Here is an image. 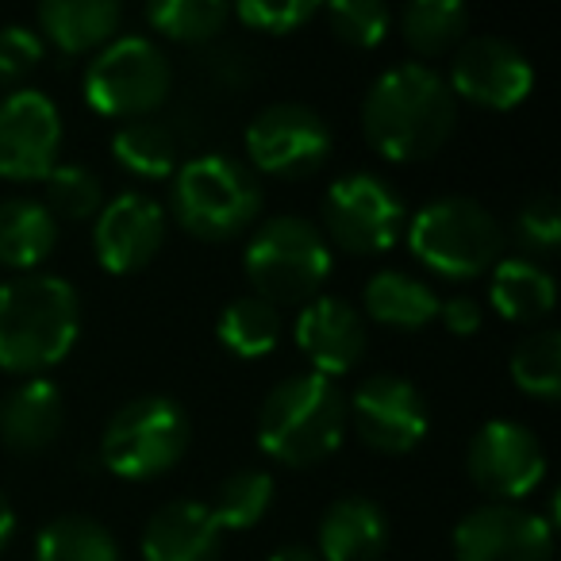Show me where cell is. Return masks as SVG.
I'll return each instance as SVG.
<instances>
[{
  "instance_id": "1",
  "label": "cell",
  "mask_w": 561,
  "mask_h": 561,
  "mask_svg": "<svg viewBox=\"0 0 561 561\" xmlns=\"http://www.w3.org/2000/svg\"><path fill=\"white\" fill-rule=\"evenodd\" d=\"M458 124V96L427 62H397L362 101L366 142L389 162H423L438 154Z\"/></svg>"
},
{
  "instance_id": "2",
  "label": "cell",
  "mask_w": 561,
  "mask_h": 561,
  "mask_svg": "<svg viewBox=\"0 0 561 561\" xmlns=\"http://www.w3.org/2000/svg\"><path fill=\"white\" fill-rule=\"evenodd\" d=\"M81 335V297L58 273H20L0 285V369L43 377Z\"/></svg>"
},
{
  "instance_id": "3",
  "label": "cell",
  "mask_w": 561,
  "mask_h": 561,
  "mask_svg": "<svg viewBox=\"0 0 561 561\" xmlns=\"http://www.w3.org/2000/svg\"><path fill=\"white\" fill-rule=\"evenodd\" d=\"M346 400L320 374H293L265 392L257 408V446L289 469L328 461L343 446Z\"/></svg>"
},
{
  "instance_id": "4",
  "label": "cell",
  "mask_w": 561,
  "mask_h": 561,
  "mask_svg": "<svg viewBox=\"0 0 561 561\" xmlns=\"http://www.w3.org/2000/svg\"><path fill=\"white\" fill-rule=\"evenodd\" d=\"M242 270L254 285V297L270 300L273 308L308 305L328 285L335 254L323 227H316L308 216L285 211L254 227L242 247Z\"/></svg>"
},
{
  "instance_id": "5",
  "label": "cell",
  "mask_w": 561,
  "mask_h": 561,
  "mask_svg": "<svg viewBox=\"0 0 561 561\" xmlns=\"http://www.w3.org/2000/svg\"><path fill=\"white\" fill-rule=\"evenodd\" d=\"M170 211L193 239L227 242L250 231L262 211L254 170L231 154H201L173 170Z\"/></svg>"
},
{
  "instance_id": "6",
  "label": "cell",
  "mask_w": 561,
  "mask_h": 561,
  "mask_svg": "<svg viewBox=\"0 0 561 561\" xmlns=\"http://www.w3.org/2000/svg\"><path fill=\"white\" fill-rule=\"evenodd\" d=\"M404 234L415 262L446 280H473L504 257V227L481 201L469 196L427 201Z\"/></svg>"
},
{
  "instance_id": "7",
  "label": "cell",
  "mask_w": 561,
  "mask_h": 561,
  "mask_svg": "<svg viewBox=\"0 0 561 561\" xmlns=\"http://www.w3.org/2000/svg\"><path fill=\"white\" fill-rule=\"evenodd\" d=\"M193 420L173 397H135L116 408L101 435V461L124 481H154L185 458Z\"/></svg>"
},
{
  "instance_id": "8",
  "label": "cell",
  "mask_w": 561,
  "mask_h": 561,
  "mask_svg": "<svg viewBox=\"0 0 561 561\" xmlns=\"http://www.w3.org/2000/svg\"><path fill=\"white\" fill-rule=\"evenodd\" d=\"M173 70L150 35H116L85 66L81 93L89 108L108 119H150L170 96Z\"/></svg>"
},
{
  "instance_id": "9",
  "label": "cell",
  "mask_w": 561,
  "mask_h": 561,
  "mask_svg": "<svg viewBox=\"0 0 561 561\" xmlns=\"http://www.w3.org/2000/svg\"><path fill=\"white\" fill-rule=\"evenodd\" d=\"M323 227L351 254H385L404 239L408 204L385 178L354 170L323 193Z\"/></svg>"
},
{
  "instance_id": "10",
  "label": "cell",
  "mask_w": 561,
  "mask_h": 561,
  "mask_svg": "<svg viewBox=\"0 0 561 561\" xmlns=\"http://www.w3.org/2000/svg\"><path fill=\"white\" fill-rule=\"evenodd\" d=\"M247 158L270 178H312L328 162L335 135L316 108L297 101L265 104L247 124Z\"/></svg>"
},
{
  "instance_id": "11",
  "label": "cell",
  "mask_w": 561,
  "mask_h": 561,
  "mask_svg": "<svg viewBox=\"0 0 561 561\" xmlns=\"http://www.w3.org/2000/svg\"><path fill=\"white\" fill-rule=\"evenodd\" d=\"M466 469L477 492L489 496V504H519L542 484L546 450L527 423L489 420L469 438Z\"/></svg>"
},
{
  "instance_id": "12",
  "label": "cell",
  "mask_w": 561,
  "mask_h": 561,
  "mask_svg": "<svg viewBox=\"0 0 561 561\" xmlns=\"http://www.w3.org/2000/svg\"><path fill=\"white\" fill-rule=\"evenodd\" d=\"M454 96L477 108L507 112L519 108L535 93V66L515 43L500 35H469L450 58V73H443Z\"/></svg>"
},
{
  "instance_id": "13",
  "label": "cell",
  "mask_w": 561,
  "mask_h": 561,
  "mask_svg": "<svg viewBox=\"0 0 561 561\" xmlns=\"http://www.w3.org/2000/svg\"><path fill=\"white\" fill-rule=\"evenodd\" d=\"M351 423L358 438L377 454H412L431 431V408L423 392L400 374H374L354 389Z\"/></svg>"
},
{
  "instance_id": "14",
  "label": "cell",
  "mask_w": 561,
  "mask_h": 561,
  "mask_svg": "<svg viewBox=\"0 0 561 561\" xmlns=\"http://www.w3.org/2000/svg\"><path fill=\"white\" fill-rule=\"evenodd\" d=\"M62 112L43 89L20 85L0 96V178L43 181L58 165Z\"/></svg>"
},
{
  "instance_id": "15",
  "label": "cell",
  "mask_w": 561,
  "mask_h": 561,
  "mask_svg": "<svg viewBox=\"0 0 561 561\" xmlns=\"http://www.w3.org/2000/svg\"><path fill=\"white\" fill-rule=\"evenodd\" d=\"M558 530L523 504H481L454 527V561H550Z\"/></svg>"
},
{
  "instance_id": "16",
  "label": "cell",
  "mask_w": 561,
  "mask_h": 561,
  "mask_svg": "<svg viewBox=\"0 0 561 561\" xmlns=\"http://www.w3.org/2000/svg\"><path fill=\"white\" fill-rule=\"evenodd\" d=\"M165 247V208L147 193H116L93 219L96 262L108 273H135Z\"/></svg>"
},
{
  "instance_id": "17",
  "label": "cell",
  "mask_w": 561,
  "mask_h": 561,
  "mask_svg": "<svg viewBox=\"0 0 561 561\" xmlns=\"http://www.w3.org/2000/svg\"><path fill=\"white\" fill-rule=\"evenodd\" d=\"M293 339H297L300 354L312 366L308 374H320L328 381L351 374L369 346L366 316L346 297H331V293H320L316 300L300 305Z\"/></svg>"
},
{
  "instance_id": "18",
  "label": "cell",
  "mask_w": 561,
  "mask_h": 561,
  "mask_svg": "<svg viewBox=\"0 0 561 561\" xmlns=\"http://www.w3.org/2000/svg\"><path fill=\"white\" fill-rule=\"evenodd\" d=\"M139 550L142 561H219L224 530L204 500H170L147 519Z\"/></svg>"
},
{
  "instance_id": "19",
  "label": "cell",
  "mask_w": 561,
  "mask_h": 561,
  "mask_svg": "<svg viewBox=\"0 0 561 561\" xmlns=\"http://www.w3.org/2000/svg\"><path fill=\"white\" fill-rule=\"evenodd\" d=\"M66 397L50 377H27L0 404V443L16 454H39L62 435Z\"/></svg>"
},
{
  "instance_id": "20",
  "label": "cell",
  "mask_w": 561,
  "mask_h": 561,
  "mask_svg": "<svg viewBox=\"0 0 561 561\" xmlns=\"http://www.w3.org/2000/svg\"><path fill=\"white\" fill-rule=\"evenodd\" d=\"M389 546V515L369 496H339L316 530L323 561H377Z\"/></svg>"
},
{
  "instance_id": "21",
  "label": "cell",
  "mask_w": 561,
  "mask_h": 561,
  "mask_svg": "<svg viewBox=\"0 0 561 561\" xmlns=\"http://www.w3.org/2000/svg\"><path fill=\"white\" fill-rule=\"evenodd\" d=\"M124 9L116 0H43L39 39L55 43L62 55H96L119 35Z\"/></svg>"
},
{
  "instance_id": "22",
  "label": "cell",
  "mask_w": 561,
  "mask_h": 561,
  "mask_svg": "<svg viewBox=\"0 0 561 561\" xmlns=\"http://www.w3.org/2000/svg\"><path fill=\"white\" fill-rule=\"evenodd\" d=\"M489 300L504 320L538 323L558 305V280L535 257L507 254L489 270Z\"/></svg>"
},
{
  "instance_id": "23",
  "label": "cell",
  "mask_w": 561,
  "mask_h": 561,
  "mask_svg": "<svg viewBox=\"0 0 561 561\" xmlns=\"http://www.w3.org/2000/svg\"><path fill=\"white\" fill-rule=\"evenodd\" d=\"M438 293L404 270H377L362 289V308L374 323L392 331H423L438 320Z\"/></svg>"
},
{
  "instance_id": "24",
  "label": "cell",
  "mask_w": 561,
  "mask_h": 561,
  "mask_svg": "<svg viewBox=\"0 0 561 561\" xmlns=\"http://www.w3.org/2000/svg\"><path fill=\"white\" fill-rule=\"evenodd\" d=\"M58 247V219L35 196L0 201V265L35 273Z\"/></svg>"
},
{
  "instance_id": "25",
  "label": "cell",
  "mask_w": 561,
  "mask_h": 561,
  "mask_svg": "<svg viewBox=\"0 0 561 561\" xmlns=\"http://www.w3.org/2000/svg\"><path fill=\"white\" fill-rule=\"evenodd\" d=\"M216 339L224 351H231L242 362L265 358L280 343V308H273L254 293L231 300L216 320Z\"/></svg>"
},
{
  "instance_id": "26",
  "label": "cell",
  "mask_w": 561,
  "mask_h": 561,
  "mask_svg": "<svg viewBox=\"0 0 561 561\" xmlns=\"http://www.w3.org/2000/svg\"><path fill=\"white\" fill-rule=\"evenodd\" d=\"M35 561H124L119 542L93 515H58L35 538Z\"/></svg>"
},
{
  "instance_id": "27",
  "label": "cell",
  "mask_w": 561,
  "mask_h": 561,
  "mask_svg": "<svg viewBox=\"0 0 561 561\" xmlns=\"http://www.w3.org/2000/svg\"><path fill=\"white\" fill-rule=\"evenodd\" d=\"M112 158L135 178H173V170H178V139L158 119H127L112 135Z\"/></svg>"
},
{
  "instance_id": "28",
  "label": "cell",
  "mask_w": 561,
  "mask_h": 561,
  "mask_svg": "<svg viewBox=\"0 0 561 561\" xmlns=\"http://www.w3.org/2000/svg\"><path fill=\"white\" fill-rule=\"evenodd\" d=\"M400 35L415 55L431 58L458 47L469 32V12L458 0H412L397 16Z\"/></svg>"
},
{
  "instance_id": "29",
  "label": "cell",
  "mask_w": 561,
  "mask_h": 561,
  "mask_svg": "<svg viewBox=\"0 0 561 561\" xmlns=\"http://www.w3.org/2000/svg\"><path fill=\"white\" fill-rule=\"evenodd\" d=\"M273 492H277V484H273V477L265 469H234L216 489L208 512L219 523V530H250L273 507Z\"/></svg>"
},
{
  "instance_id": "30",
  "label": "cell",
  "mask_w": 561,
  "mask_h": 561,
  "mask_svg": "<svg viewBox=\"0 0 561 561\" xmlns=\"http://www.w3.org/2000/svg\"><path fill=\"white\" fill-rule=\"evenodd\" d=\"M142 16L150 32L173 43H211L231 24V9L224 0H154Z\"/></svg>"
},
{
  "instance_id": "31",
  "label": "cell",
  "mask_w": 561,
  "mask_h": 561,
  "mask_svg": "<svg viewBox=\"0 0 561 561\" xmlns=\"http://www.w3.org/2000/svg\"><path fill=\"white\" fill-rule=\"evenodd\" d=\"M512 381L535 400H553L561 392V335L553 328L530 331L512 351Z\"/></svg>"
},
{
  "instance_id": "32",
  "label": "cell",
  "mask_w": 561,
  "mask_h": 561,
  "mask_svg": "<svg viewBox=\"0 0 561 561\" xmlns=\"http://www.w3.org/2000/svg\"><path fill=\"white\" fill-rule=\"evenodd\" d=\"M43 181H47V201L43 204H47L55 219L62 216L81 224V219H96V211L104 208V181L89 165H55Z\"/></svg>"
},
{
  "instance_id": "33",
  "label": "cell",
  "mask_w": 561,
  "mask_h": 561,
  "mask_svg": "<svg viewBox=\"0 0 561 561\" xmlns=\"http://www.w3.org/2000/svg\"><path fill=\"white\" fill-rule=\"evenodd\" d=\"M328 24L335 39L369 50L385 43L392 27V12L381 0H335V4H328Z\"/></svg>"
},
{
  "instance_id": "34",
  "label": "cell",
  "mask_w": 561,
  "mask_h": 561,
  "mask_svg": "<svg viewBox=\"0 0 561 561\" xmlns=\"http://www.w3.org/2000/svg\"><path fill=\"white\" fill-rule=\"evenodd\" d=\"M320 12L316 0H239L231 16L262 35H293Z\"/></svg>"
},
{
  "instance_id": "35",
  "label": "cell",
  "mask_w": 561,
  "mask_h": 561,
  "mask_svg": "<svg viewBox=\"0 0 561 561\" xmlns=\"http://www.w3.org/2000/svg\"><path fill=\"white\" fill-rule=\"evenodd\" d=\"M515 239L527 250V257H546L561 242V211L553 193H535L519 211H515Z\"/></svg>"
},
{
  "instance_id": "36",
  "label": "cell",
  "mask_w": 561,
  "mask_h": 561,
  "mask_svg": "<svg viewBox=\"0 0 561 561\" xmlns=\"http://www.w3.org/2000/svg\"><path fill=\"white\" fill-rule=\"evenodd\" d=\"M47 55V43L27 24H4L0 27V89H12L24 81Z\"/></svg>"
},
{
  "instance_id": "37",
  "label": "cell",
  "mask_w": 561,
  "mask_h": 561,
  "mask_svg": "<svg viewBox=\"0 0 561 561\" xmlns=\"http://www.w3.org/2000/svg\"><path fill=\"white\" fill-rule=\"evenodd\" d=\"M438 320H443V328L450 331V335H477L481 331V320H484V308L477 305L473 297H450L438 305Z\"/></svg>"
},
{
  "instance_id": "38",
  "label": "cell",
  "mask_w": 561,
  "mask_h": 561,
  "mask_svg": "<svg viewBox=\"0 0 561 561\" xmlns=\"http://www.w3.org/2000/svg\"><path fill=\"white\" fill-rule=\"evenodd\" d=\"M270 561H323L312 546H300V542H289V546H277L270 553Z\"/></svg>"
},
{
  "instance_id": "39",
  "label": "cell",
  "mask_w": 561,
  "mask_h": 561,
  "mask_svg": "<svg viewBox=\"0 0 561 561\" xmlns=\"http://www.w3.org/2000/svg\"><path fill=\"white\" fill-rule=\"evenodd\" d=\"M12 535H16V512H12L9 496L0 492V550L12 542Z\"/></svg>"
}]
</instances>
